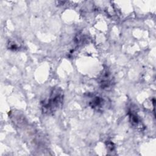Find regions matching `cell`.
Returning <instances> with one entry per match:
<instances>
[{"label":"cell","instance_id":"6da1fadb","mask_svg":"<svg viewBox=\"0 0 156 156\" xmlns=\"http://www.w3.org/2000/svg\"><path fill=\"white\" fill-rule=\"evenodd\" d=\"M63 92L60 88H53L48 99L41 102L42 112L46 114L54 113L62 105Z\"/></svg>","mask_w":156,"mask_h":156},{"label":"cell","instance_id":"7a4b0ae2","mask_svg":"<svg viewBox=\"0 0 156 156\" xmlns=\"http://www.w3.org/2000/svg\"><path fill=\"white\" fill-rule=\"evenodd\" d=\"M88 98L90 99L88 104L92 108L97 111H101L105 107L107 102L103 97L98 95L91 94L88 96Z\"/></svg>","mask_w":156,"mask_h":156},{"label":"cell","instance_id":"3957f363","mask_svg":"<svg viewBox=\"0 0 156 156\" xmlns=\"http://www.w3.org/2000/svg\"><path fill=\"white\" fill-rule=\"evenodd\" d=\"M112 83L113 78L110 73L107 70L104 71L99 77V83L102 88L107 89L112 85Z\"/></svg>","mask_w":156,"mask_h":156},{"label":"cell","instance_id":"277c9868","mask_svg":"<svg viewBox=\"0 0 156 156\" xmlns=\"http://www.w3.org/2000/svg\"><path fill=\"white\" fill-rule=\"evenodd\" d=\"M129 116L130 122L133 127H135L136 128L141 127L140 126V125L141 124V122L140 121V117L138 116L136 113L133 112L132 110H129Z\"/></svg>","mask_w":156,"mask_h":156}]
</instances>
